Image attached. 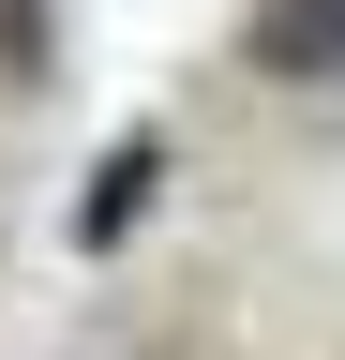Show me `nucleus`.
<instances>
[{
  "label": "nucleus",
  "mask_w": 345,
  "mask_h": 360,
  "mask_svg": "<svg viewBox=\"0 0 345 360\" xmlns=\"http://www.w3.org/2000/svg\"><path fill=\"white\" fill-rule=\"evenodd\" d=\"M46 45V0H0V60H30Z\"/></svg>",
  "instance_id": "nucleus-3"
},
{
  "label": "nucleus",
  "mask_w": 345,
  "mask_h": 360,
  "mask_svg": "<svg viewBox=\"0 0 345 360\" xmlns=\"http://www.w3.org/2000/svg\"><path fill=\"white\" fill-rule=\"evenodd\" d=\"M240 60L255 75H345V0H255V15H240Z\"/></svg>",
  "instance_id": "nucleus-1"
},
{
  "label": "nucleus",
  "mask_w": 345,
  "mask_h": 360,
  "mask_svg": "<svg viewBox=\"0 0 345 360\" xmlns=\"http://www.w3.org/2000/svg\"><path fill=\"white\" fill-rule=\"evenodd\" d=\"M150 195H165V135H120V150L91 165V195H75V240L105 255V240H120V225H136Z\"/></svg>",
  "instance_id": "nucleus-2"
}]
</instances>
